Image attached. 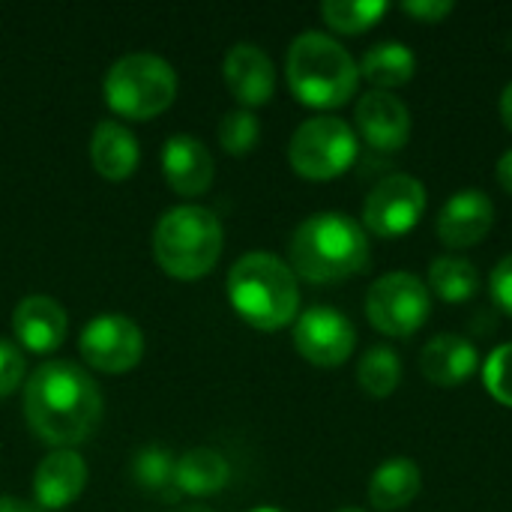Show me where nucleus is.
I'll use <instances>...</instances> for the list:
<instances>
[{"instance_id": "c85d7f7f", "label": "nucleus", "mask_w": 512, "mask_h": 512, "mask_svg": "<svg viewBox=\"0 0 512 512\" xmlns=\"http://www.w3.org/2000/svg\"><path fill=\"white\" fill-rule=\"evenodd\" d=\"M21 378H24V354L12 342L0 339V399L15 393Z\"/></svg>"}, {"instance_id": "7c9ffc66", "label": "nucleus", "mask_w": 512, "mask_h": 512, "mask_svg": "<svg viewBox=\"0 0 512 512\" xmlns=\"http://www.w3.org/2000/svg\"><path fill=\"white\" fill-rule=\"evenodd\" d=\"M453 0H408V3H402V9L408 12V15H414V18H420V21H441V18H447L450 12H453Z\"/></svg>"}, {"instance_id": "f03ea898", "label": "nucleus", "mask_w": 512, "mask_h": 512, "mask_svg": "<svg viewBox=\"0 0 512 512\" xmlns=\"http://www.w3.org/2000/svg\"><path fill=\"white\" fill-rule=\"evenodd\" d=\"M288 258L309 282H342L369 267V237L345 213H315L291 234Z\"/></svg>"}, {"instance_id": "f704fd0d", "label": "nucleus", "mask_w": 512, "mask_h": 512, "mask_svg": "<svg viewBox=\"0 0 512 512\" xmlns=\"http://www.w3.org/2000/svg\"><path fill=\"white\" fill-rule=\"evenodd\" d=\"M252 512H285V510H279V507H258V510H252Z\"/></svg>"}, {"instance_id": "412c9836", "label": "nucleus", "mask_w": 512, "mask_h": 512, "mask_svg": "<svg viewBox=\"0 0 512 512\" xmlns=\"http://www.w3.org/2000/svg\"><path fill=\"white\" fill-rule=\"evenodd\" d=\"M228 480H231V468L225 456L210 447H195L177 459V474H174L177 495L207 498V495L222 492Z\"/></svg>"}, {"instance_id": "2f4dec72", "label": "nucleus", "mask_w": 512, "mask_h": 512, "mask_svg": "<svg viewBox=\"0 0 512 512\" xmlns=\"http://www.w3.org/2000/svg\"><path fill=\"white\" fill-rule=\"evenodd\" d=\"M498 180H501V186L512 195V150H507V153L498 159Z\"/></svg>"}, {"instance_id": "7ed1b4c3", "label": "nucleus", "mask_w": 512, "mask_h": 512, "mask_svg": "<svg viewBox=\"0 0 512 512\" xmlns=\"http://www.w3.org/2000/svg\"><path fill=\"white\" fill-rule=\"evenodd\" d=\"M228 300L255 330H282L300 309L297 273L270 252H249L228 273Z\"/></svg>"}, {"instance_id": "9b49d317", "label": "nucleus", "mask_w": 512, "mask_h": 512, "mask_svg": "<svg viewBox=\"0 0 512 512\" xmlns=\"http://www.w3.org/2000/svg\"><path fill=\"white\" fill-rule=\"evenodd\" d=\"M357 345L354 324L333 306H312L294 324V348L312 366H342Z\"/></svg>"}, {"instance_id": "dca6fc26", "label": "nucleus", "mask_w": 512, "mask_h": 512, "mask_svg": "<svg viewBox=\"0 0 512 512\" xmlns=\"http://www.w3.org/2000/svg\"><path fill=\"white\" fill-rule=\"evenodd\" d=\"M12 330L30 354H51L63 345L69 318L57 300H51L45 294H33L15 306Z\"/></svg>"}, {"instance_id": "f8f14e48", "label": "nucleus", "mask_w": 512, "mask_h": 512, "mask_svg": "<svg viewBox=\"0 0 512 512\" xmlns=\"http://www.w3.org/2000/svg\"><path fill=\"white\" fill-rule=\"evenodd\" d=\"M492 225H495V204L477 186L459 189L438 213V237L453 249L480 243L492 231Z\"/></svg>"}, {"instance_id": "72a5a7b5", "label": "nucleus", "mask_w": 512, "mask_h": 512, "mask_svg": "<svg viewBox=\"0 0 512 512\" xmlns=\"http://www.w3.org/2000/svg\"><path fill=\"white\" fill-rule=\"evenodd\" d=\"M501 117H504V123L512 129V81L504 87V93H501Z\"/></svg>"}, {"instance_id": "bb28decb", "label": "nucleus", "mask_w": 512, "mask_h": 512, "mask_svg": "<svg viewBox=\"0 0 512 512\" xmlns=\"http://www.w3.org/2000/svg\"><path fill=\"white\" fill-rule=\"evenodd\" d=\"M261 138V123L252 111L246 108H237V111H228L222 120H219V144L225 153L231 156H246L249 150H255Z\"/></svg>"}, {"instance_id": "ddd939ff", "label": "nucleus", "mask_w": 512, "mask_h": 512, "mask_svg": "<svg viewBox=\"0 0 512 512\" xmlns=\"http://www.w3.org/2000/svg\"><path fill=\"white\" fill-rule=\"evenodd\" d=\"M162 177L177 195H204L216 177V165L207 144L192 135L168 138L162 144Z\"/></svg>"}, {"instance_id": "4468645a", "label": "nucleus", "mask_w": 512, "mask_h": 512, "mask_svg": "<svg viewBox=\"0 0 512 512\" xmlns=\"http://www.w3.org/2000/svg\"><path fill=\"white\" fill-rule=\"evenodd\" d=\"M222 72H225V84H228L231 96L246 108L270 102V96L276 90V69H273L270 57L255 42L231 45L225 54Z\"/></svg>"}, {"instance_id": "aec40b11", "label": "nucleus", "mask_w": 512, "mask_h": 512, "mask_svg": "<svg viewBox=\"0 0 512 512\" xmlns=\"http://www.w3.org/2000/svg\"><path fill=\"white\" fill-rule=\"evenodd\" d=\"M423 489V471L417 462L396 456L387 459L369 480V501L375 510H402L408 507Z\"/></svg>"}, {"instance_id": "20e7f679", "label": "nucleus", "mask_w": 512, "mask_h": 512, "mask_svg": "<svg viewBox=\"0 0 512 512\" xmlns=\"http://www.w3.org/2000/svg\"><path fill=\"white\" fill-rule=\"evenodd\" d=\"M291 93L312 108H339L345 105L360 84V66L333 36L309 30L300 33L285 60Z\"/></svg>"}, {"instance_id": "a211bd4d", "label": "nucleus", "mask_w": 512, "mask_h": 512, "mask_svg": "<svg viewBox=\"0 0 512 512\" xmlns=\"http://www.w3.org/2000/svg\"><path fill=\"white\" fill-rule=\"evenodd\" d=\"M477 348L459 333H441L426 342L420 354V369L435 387H459L477 369Z\"/></svg>"}, {"instance_id": "423d86ee", "label": "nucleus", "mask_w": 512, "mask_h": 512, "mask_svg": "<svg viewBox=\"0 0 512 512\" xmlns=\"http://www.w3.org/2000/svg\"><path fill=\"white\" fill-rule=\"evenodd\" d=\"M174 96L177 72L159 54H126L105 75V102L126 120H153L168 111Z\"/></svg>"}, {"instance_id": "2eb2a0df", "label": "nucleus", "mask_w": 512, "mask_h": 512, "mask_svg": "<svg viewBox=\"0 0 512 512\" xmlns=\"http://www.w3.org/2000/svg\"><path fill=\"white\" fill-rule=\"evenodd\" d=\"M357 126L363 132V138L375 147V150H399L408 144L411 135V114L408 105L390 93V90H369L360 102H357Z\"/></svg>"}, {"instance_id": "f3484780", "label": "nucleus", "mask_w": 512, "mask_h": 512, "mask_svg": "<svg viewBox=\"0 0 512 512\" xmlns=\"http://www.w3.org/2000/svg\"><path fill=\"white\" fill-rule=\"evenodd\" d=\"M87 486V465L72 450H54L45 456L33 477V498L42 510L69 507Z\"/></svg>"}, {"instance_id": "6ab92c4d", "label": "nucleus", "mask_w": 512, "mask_h": 512, "mask_svg": "<svg viewBox=\"0 0 512 512\" xmlns=\"http://www.w3.org/2000/svg\"><path fill=\"white\" fill-rule=\"evenodd\" d=\"M138 156H141L138 141L123 123L117 120L96 123L90 135V162L96 174H102L105 180H126L135 174Z\"/></svg>"}, {"instance_id": "a878e982", "label": "nucleus", "mask_w": 512, "mask_h": 512, "mask_svg": "<svg viewBox=\"0 0 512 512\" xmlns=\"http://www.w3.org/2000/svg\"><path fill=\"white\" fill-rule=\"evenodd\" d=\"M387 12L384 0H327L321 6L324 21L339 33H363Z\"/></svg>"}, {"instance_id": "6e6552de", "label": "nucleus", "mask_w": 512, "mask_h": 512, "mask_svg": "<svg viewBox=\"0 0 512 512\" xmlns=\"http://www.w3.org/2000/svg\"><path fill=\"white\" fill-rule=\"evenodd\" d=\"M432 312L429 288L411 273H387L366 294V315L372 327L387 336H414Z\"/></svg>"}, {"instance_id": "c756f323", "label": "nucleus", "mask_w": 512, "mask_h": 512, "mask_svg": "<svg viewBox=\"0 0 512 512\" xmlns=\"http://www.w3.org/2000/svg\"><path fill=\"white\" fill-rule=\"evenodd\" d=\"M492 297L504 312L512 315V255L501 258V264L492 270Z\"/></svg>"}, {"instance_id": "c9c22d12", "label": "nucleus", "mask_w": 512, "mask_h": 512, "mask_svg": "<svg viewBox=\"0 0 512 512\" xmlns=\"http://www.w3.org/2000/svg\"><path fill=\"white\" fill-rule=\"evenodd\" d=\"M180 512H210V510H204V507H189V510H180Z\"/></svg>"}, {"instance_id": "b1692460", "label": "nucleus", "mask_w": 512, "mask_h": 512, "mask_svg": "<svg viewBox=\"0 0 512 512\" xmlns=\"http://www.w3.org/2000/svg\"><path fill=\"white\" fill-rule=\"evenodd\" d=\"M429 285L435 288V294L447 303H465L477 294L480 288V273L471 261L465 258H435L429 267Z\"/></svg>"}, {"instance_id": "393cba45", "label": "nucleus", "mask_w": 512, "mask_h": 512, "mask_svg": "<svg viewBox=\"0 0 512 512\" xmlns=\"http://www.w3.org/2000/svg\"><path fill=\"white\" fill-rule=\"evenodd\" d=\"M357 381L375 399L390 396L399 387V381H402V360H399V354L384 348V345L381 348H369L363 354L360 366H357Z\"/></svg>"}, {"instance_id": "cd10ccee", "label": "nucleus", "mask_w": 512, "mask_h": 512, "mask_svg": "<svg viewBox=\"0 0 512 512\" xmlns=\"http://www.w3.org/2000/svg\"><path fill=\"white\" fill-rule=\"evenodd\" d=\"M483 381H486V390L492 393V399L512 408V342L489 354V360L483 366Z\"/></svg>"}, {"instance_id": "f257e3e1", "label": "nucleus", "mask_w": 512, "mask_h": 512, "mask_svg": "<svg viewBox=\"0 0 512 512\" xmlns=\"http://www.w3.org/2000/svg\"><path fill=\"white\" fill-rule=\"evenodd\" d=\"M99 417L102 393L75 363L48 360L24 384V420L39 441L57 450L84 444Z\"/></svg>"}, {"instance_id": "e433bc0d", "label": "nucleus", "mask_w": 512, "mask_h": 512, "mask_svg": "<svg viewBox=\"0 0 512 512\" xmlns=\"http://www.w3.org/2000/svg\"><path fill=\"white\" fill-rule=\"evenodd\" d=\"M339 512H363V510H339Z\"/></svg>"}, {"instance_id": "0eeeda50", "label": "nucleus", "mask_w": 512, "mask_h": 512, "mask_svg": "<svg viewBox=\"0 0 512 512\" xmlns=\"http://www.w3.org/2000/svg\"><path fill=\"white\" fill-rule=\"evenodd\" d=\"M291 168L309 180H333L357 159V135L342 117H312L297 126L288 144Z\"/></svg>"}, {"instance_id": "473e14b6", "label": "nucleus", "mask_w": 512, "mask_h": 512, "mask_svg": "<svg viewBox=\"0 0 512 512\" xmlns=\"http://www.w3.org/2000/svg\"><path fill=\"white\" fill-rule=\"evenodd\" d=\"M0 512H39L33 504L21 501V498H12V495H0Z\"/></svg>"}, {"instance_id": "4be33fe9", "label": "nucleus", "mask_w": 512, "mask_h": 512, "mask_svg": "<svg viewBox=\"0 0 512 512\" xmlns=\"http://www.w3.org/2000/svg\"><path fill=\"white\" fill-rule=\"evenodd\" d=\"M414 69H417L414 51L405 42H393V39L372 45L360 60V75L369 78L378 90L399 87V84L411 81Z\"/></svg>"}, {"instance_id": "9d476101", "label": "nucleus", "mask_w": 512, "mask_h": 512, "mask_svg": "<svg viewBox=\"0 0 512 512\" xmlns=\"http://www.w3.org/2000/svg\"><path fill=\"white\" fill-rule=\"evenodd\" d=\"M78 351L96 372L120 375L138 366L144 354V336L126 315H99L81 330Z\"/></svg>"}, {"instance_id": "5701e85b", "label": "nucleus", "mask_w": 512, "mask_h": 512, "mask_svg": "<svg viewBox=\"0 0 512 512\" xmlns=\"http://www.w3.org/2000/svg\"><path fill=\"white\" fill-rule=\"evenodd\" d=\"M174 474H177V459L168 447L159 444H147L135 453L132 459V480L138 489L150 492V495H171L177 498L174 489Z\"/></svg>"}, {"instance_id": "39448f33", "label": "nucleus", "mask_w": 512, "mask_h": 512, "mask_svg": "<svg viewBox=\"0 0 512 512\" xmlns=\"http://www.w3.org/2000/svg\"><path fill=\"white\" fill-rule=\"evenodd\" d=\"M156 264L174 279L207 276L222 255V222L213 210L198 204H183L162 213L153 231Z\"/></svg>"}, {"instance_id": "1a4fd4ad", "label": "nucleus", "mask_w": 512, "mask_h": 512, "mask_svg": "<svg viewBox=\"0 0 512 512\" xmlns=\"http://www.w3.org/2000/svg\"><path fill=\"white\" fill-rule=\"evenodd\" d=\"M426 210V186L411 174L384 177L363 204V222L378 237L408 234Z\"/></svg>"}]
</instances>
